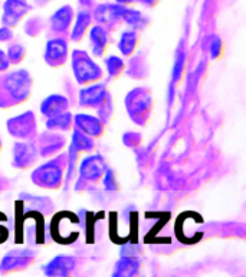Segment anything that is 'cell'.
<instances>
[{"label":"cell","instance_id":"cell-1","mask_svg":"<svg viewBox=\"0 0 246 277\" xmlns=\"http://www.w3.org/2000/svg\"><path fill=\"white\" fill-rule=\"evenodd\" d=\"M33 78L25 68L0 74V109L9 110L25 104L32 97Z\"/></svg>","mask_w":246,"mask_h":277},{"label":"cell","instance_id":"cell-2","mask_svg":"<svg viewBox=\"0 0 246 277\" xmlns=\"http://www.w3.org/2000/svg\"><path fill=\"white\" fill-rule=\"evenodd\" d=\"M78 103L82 109H93L99 120L107 126L114 115V101L105 82L98 81L84 85L78 93Z\"/></svg>","mask_w":246,"mask_h":277},{"label":"cell","instance_id":"cell-3","mask_svg":"<svg viewBox=\"0 0 246 277\" xmlns=\"http://www.w3.org/2000/svg\"><path fill=\"white\" fill-rule=\"evenodd\" d=\"M66 172V152L49 158L47 162L38 165L31 173V180L41 189L58 191L63 186Z\"/></svg>","mask_w":246,"mask_h":277},{"label":"cell","instance_id":"cell-4","mask_svg":"<svg viewBox=\"0 0 246 277\" xmlns=\"http://www.w3.org/2000/svg\"><path fill=\"white\" fill-rule=\"evenodd\" d=\"M125 111L130 120L140 127L150 123L154 113V97L148 87H134L124 98Z\"/></svg>","mask_w":246,"mask_h":277},{"label":"cell","instance_id":"cell-5","mask_svg":"<svg viewBox=\"0 0 246 277\" xmlns=\"http://www.w3.org/2000/svg\"><path fill=\"white\" fill-rule=\"evenodd\" d=\"M71 66L74 78L79 85H90L104 80V69L84 49H74L71 54Z\"/></svg>","mask_w":246,"mask_h":277},{"label":"cell","instance_id":"cell-6","mask_svg":"<svg viewBox=\"0 0 246 277\" xmlns=\"http://www.w3.org/2000/svg\"><path fill=\"white\" fill-rule=\"evenodd\" d=\"M107 167L108 165L105 158L99 153L93 152L84 156L78 165V179L75 182V191L82 192L85 191L87 186L97 185L98 182H101Z\"/></svg>","mask_w":246,"mask_h":277},{"label":"cell","instance_id":"cell-7","mask_svg":"<svg viewBox=\"0 0 246 277\" xmlns=\"http://www.w3.org/2000/svg\"><path fill=\"white\" fill-rule=\"evenodd\" d=\"M97 147L95 139L87 136L85 133L79 131L78 129H72V136H71V142L66 150V172H65V188L69 186L71 180L74 178V173L77 170V165L81 155H88L93 153Z\"/></svg>","mask_w":246,"mask_h":277},{"label":"cell","instance_id":"cell-8","mask_svg":"<svg viewBox=\"0 0 246 277\" xmlns=\"http://www.w3.org/2000/svg\"><path fill=\"white\" fill-rule=\"evenodd\" d=\"M7 133L17 140H35L38 136V120L32 110L10 117L6 121Z\"/></svg>","mask_w":246,"mask_h":277},{"label":"cell","instance_id":"cell-9","mask_svg":"<svg viewBox=\"0 0 246 277\" xmlns=\"http://www.w3.org/2000/svg\"><path fill=\"white\" fill-rule=\"evenodd\" d=\"M36 257H38L36 251H33L31 248L10 250L0 259V273L13 275V273L23 272L33 266Z\"/></svg>","mask_w":246,"mask_h":277},{"label":"cell","instance_id":"cell-10","mask_svg":"<svg viewBox=\"0 0 246 277\" xmlns=\"http://www.w3.org/2000/svg\"><path fill=\"white\" fill-rule=\"evenodd\" d=\"M39 161L35 140H17L12 147V166L17 170H28Z\"/></svg>","mask_w":246,"mask_h":277},{"label":"cell","instance_id":"cell-11","mask_svg":"<svg viewBox=\"0 0 246 277\" xmlns=\"http://www.w3.org/2000/svg\"><path fill=\"white\" fill-rule=\"evenodd\" d=\"M45 64L53 69L63 66L69 59V42L65 36H53L47 41L44 52Z\"/></svg>","mask_w":246,"mask_h":277},{"label":"cell","instance_id":"cell-12","mask_svg":"<svg viewBox=\"0 0 246 277\" xmlns=\"http://www.w3.org/2000/svg\"><path fill=\"white\" fill-rule=\"evenodd\" d=\"M35 143L39 152V158H53L56 155L62 153L66 147V139L59 131L45 130L42 133H38Z\"/></svg>","mask_w":246,"mask_h":277},{"label":"cell","instance_id":"cell-13","mask_svg":"<svg viewBox=\"0 0 246 277\" xmlns=\"http://www.w3.org/2000/svg\"><path fill=\"white\" fill-rule=\"evenodd\" d=\"M123 4L118 3H104L97 6L95 12H94V17L97 20L98 25L104 26L108 32L115 29L118 25H121L123 19H121V13H123Z\"/></svg>","mask_w":246,"mask_h":277},{"label":"cell","instance_id":"cell-14","mask_svg":"<svg viewBox=\"0 0 246 277\" xmlns=\"http://www.w3.org/2000/svg\"><path fill=\"white\" fill-rule=\"evenodd\" d=\"M31 4L26 0H6L3 4L1 23L9 28L17 26L31 12Z\"/></svg>","mask_w":246,"mask_h":277},{"label":"cell","instance_id":"cell-15","mask_svg":"<svg viewBox=\"0 0 246 277\" xmlns=\"http://www.w3.org/2000/svg\"><path fill=\"white\" fill-rule=\"evenodd\" d=\"M77 269V259L74 256L58 254L42 266V272L48 277H68Z\"/></svg>","mask_w":246,"mask_h":277},{"label":"cell","instance_id":"cell-16","mask_svg":"<svg viewBox=\"0 0 246 277\" xmlns=\"http://www.w3.org/2000/svg\"><path fill=\"white\" fill-rule=\"evenodd\" d=\"M74 127L93 139H99L105 133V124L99 120V117L88 113L74 115Z\"/></svg>","mask_w":246,"mask_h":277},{"label":"cell","instance_id":"cell-17","mask_svg":"<svg viewBox=\"0 0 246 277\" xmlns=\"http://www.w3.org/2000/svg\"><path fill=\"white\" fill-rule=\"evenodd\" d=\"M74 9L68 4L62 6L53 12V15L49 19V29L56 36H65L71 31L72 22H74Z\"/></svg>","mask_w":246,"mask_h":277},{"label":"cell","instance_id":"cell-18","mask_svg":"<svg viewBox=\"0 0 246 277\" xmlns=\"http://www.w3.org/2000/svg\"><path fill=\"white\" fill-rule=\"evenodd\" d=\"M88 42L94 58H104L109 48V32L101 25H93L88 31Z\"/></svg>","mask_w":246,"mask_h":277},{"label":"cell","instance_id":"cell-19","mask_svg":"<svg viewBox=\"0 0 246 277\" xmlns=\"http://www.w3.org/2000/svg\"><path fill=\"white\" fill-rule=\"evenodd\" d=\"M69 100L63 94H50L41 103V114L45 117L59 114L69 110Z\"/></svg>","mask_w":246,"mask_h":277},{"label":"cell","instance_id":"cell-20","mask_svg":"<svg viewBox=\"0 0 246 277\" xmlns=\"http://www.w3.org/2000/svg\"><path fill=\"white\" fill-rule=\"evenodd\" d=\"M93 26V15L88 10H81L78 12V15L74 17L72 26H71V41L72 42H81L85 39V36L88 35V31Z\"/></svg>","mask_w":246,"mask_h":277},{"label":"cell","instance_id":"cell-21","mask_svg":"<svg viewBox=\"0 0 246 277\" xmlns=\"http://www.w3.org/2000/svg\"><path fill=\"white\" fill-rule=\"evenodd\" d=\"M143 263L140 257L120 256V260L115 263L112 277H134L140 275Z\"/></svg>","mask_w":246,"mask_h":277},{"label":"cell","instance_id":"cell-22","mask_svg":"<svg viewBox=\"0 0 246 277\" xmlns=\"http://www.w3.org/2000/svg\"><path fill=\"white\" fill-rule=\"evenodd\" d=\"M140 42H141V38H140L139 31L127 29V31H123V33L120 35V41L117 44V48L123 56L130 58L139 51Z\"/></svg>","mask_w":246,"mask_h":277},{"label":"cell","instance_id":"cell-23","mask_svg":"<svg viewBox=\"0 0 246 277\" xmlns=\"http://www.w3.org/2000/svg\"><path fill=\"white\" fill-rule=\"evenodd\" d=\"M124 72L134 80H143L148 75V64L143 51H137L133 56H130L128 66H125Z\"/></svg>","mask_w":246,"mask_h":277},{"label":"cell","instance_id":"cell-24","mask_svg":"<svg viewBox=\"0 0 246 277\" xmlns=\"http://www.w3.org/2000/svg\"><path fill=\"white\" fill-rule=\"evenodd\" d=\"M47 130L59 131V133H66L74 129V114L68 110L52 117H47L45 123Z\"/></svg>","mask_w":246,"mask_h":277},{"label":"cell","instance_id":"cell-25","mask_svg":"<svg viewBox=\"0 0 246 277\" xmlns=\"http://www.w3.org/2000/svg\"><path fill=\"white\" fill-rule=\"evenodd\" d=\"M121 19L125 25L130 26V29H134V31H144L148 23H150V19L143 15L140 10L136 9H131L128 6H124L123 13H121Z\"/></svg>","mask_w":246,"mask_h":277},{"label":"cell","instance_id":"cell-26","mask_svg":"<svg viewBox=\"0 0 246 277\" xmlns=\"http://www.w3.org/2000/svg\"><path fill=\"white\" fill-rule=\"evenodd\" d=\"M104 64H105V71H107V81H114L120 78L125 71V61L118 55H108L104 56Z\"/></svg>","mask_w":246,"mask_h":277},{"label":"cell","instance_id":"cell-27","mask_svg":"<svg viewBox=\"0 0 246 277\" xmlns=\"http://www.w3.org/2000/svg\"><path fill=\"white\" fill-rule=\"evenodd\" d=\"M26 54H28L26 48L22 44H19V42L10 44L7 47V51H6V55H7V58H9L12 65H19L20 62H23Z\"/></svg>","mask_w":246,"mask_h":277},{"label":"cell","instance_id":"cell-28","mask_svg":"<svg viewBox=\"0 0 246 277\" xmlns=\"http://www.w3.org/2000/svg\"><path fill=\"white\" fill-rule=\"evenodd\" d=\"M102 185H104V189L107 192H117L120 189V182L117 178V173L114 169L107 167L105 172H104V176H102Z\"/></svg>","mask_w":246,"mask_h":277},{"label":"cell","instance_id":"cell-29","mask_svg":"<svg viewBox=\"0 0 246 277\" xmlns=\"http://www.w3.org/2000/svg\"><path fill=\"white\" fill-rule=\"evenodd\" d=\"M186 62V54L185 52H179L176 56V62H174V68H173V78H171V85H170V91L171 88L179 82L183 74V68H185Z\"/></svg>","mask_w":246,"mask_h":277},{"label":"cell","instance_id":"cell-30","mask_svg":"<svg viewBox=\"0 0 246 277\" xmlns=\"http://www.w3.org/2000/svg\"><path fill=\"white\" fill-rule=\"evenodd\" d=\"M144 142L143 134L139 131H125L123 134V143L124 146L130 147V149H139Z\"/></svg>","mask_w":246,"mask_h":277},{"label":"cell","instance_id":"cell-31","mask_svg":"<svg viewBox=\"0 0 246 277\" xmlns=\"http://www.w3.org/2000/svg\"><path fill=\"white\" fill-rule=\"evenodd\" d=\"M42 31H44V22H42V19L33 17V19H29L25 23V32L28 33L31 38L39 36L42 33Z\"/></svg>","mask_w":246,"mask_h":277},{"label":"cell","instance_id":"cell-32","mask_svg":"<svg viewBox=\"0 0 246 277\" xmlns=\"http://www.w3.org/2000/svg\"><path fill=\"white\" fill-rule=\"evenodd\" d=\"M223 51H225L223 41H222L219 36H213V39H212V42H210V47H209L210 58H212V59H217V58H220V55L223 54Z\"/></svg>","mask_w":246,"mask_h":277},{"label":"cell","instance_id":"cell-33","mask_svg":"<svg viewBox=\"0 0 246 277\" xmlns=\"http://www.w3.org/2000/svg\"><path fill=\"white\" fill-rule=\"evenodd\" d=\"M140 248L139 244H134V243H128L121 247V254L120 256H131V257H140Z\"/></svg>","mask_w":246,"mask_h":277},{"label":"cell","instance_id":"cell-34","mask_svg":"<svg viewBox=\"0 0 246 277\" xmlns=\"http://www.w3.org/2000/svg\"><path fill=\"white\" fill-rule=\"evenodd\" d=\"M13 38H15V35H13L12 28L4 26V25L0 26V44H7V42H10Z\"/></svg>","mask_w":246,"mask_h":277},{"label":"cell","instance_id":"cell-35","mask_svg":"<svg viewBox=\"0 0 246 277\" xmlns=\"http://www.w3.org/2000/svg\"><path fill=\"white\" fill-rule=\"evenodd\" d=\"M10 66H12V64H10V61H9V58H7V55H6V52H4L3 49H0V74L9 71Z\"/></svg>","mask_w":246,"mask_h":277},{"label":"cell","instance_id":"cell-36","mask_svg":"<svg viewBox=\"0 0 246 277\" xmlns=\"http://www.w3.org/2000/svg\"><path fill=\"white\" fill-rule=\"evenodd\" d=\"M139 0H115V3H118V4H123V6H130V4H133V3H137Z\"/></svg>","mask_w":246,"mask_h":277},{"label":"cell","instance_id":"cell-37","mask_svg":"<svg viewBox=\"0 0 246 277\" xmlns=\"http://www.w3.org/2000/svg\"><path fill=\"white\" fill-rule=\"evenodd\" d=\"M6 189V179L3 176H0V194Z\"/></svg>","mask_w":246,"mask_h":277},{"label":"cell","instance_id":"cell-38","mask_svg":"<svg viewBox=\"0 0 246 277\" xmlns=\"http://www.w3.org/2000/svg\"><path fill=\"white\" fill-rule=\"evenodd\" d=\"M143 1H144V3H146L147 6H150V7H151V6H154V4H155V3H157L158 0H143Z\"/></svg>","mask_w":246,"mask_h":277},{"label":"cell","instance_id":"cell-39","mask_svg":"<svg viewBox=\"0 0 246 277\" xmlns=\"http://www.w3.org/2000/svg\"><path fill=\"white\" fill-rule=\"evenodd\" d=\"M1 149H3V142H1V139H0V153H1Z\"/></svg>","mask_w":246,"mask_h":277}]
</instances>
